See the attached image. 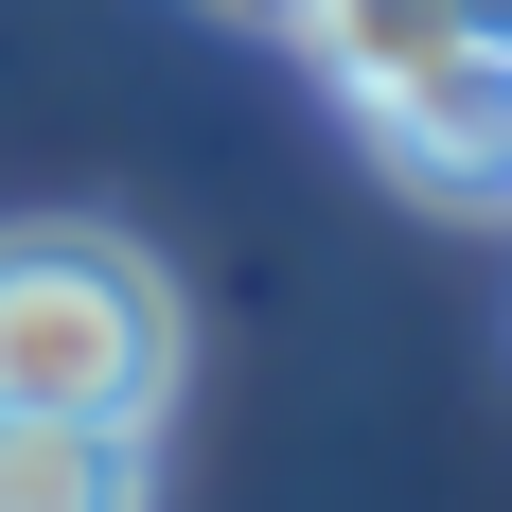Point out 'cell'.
I'll return each mask as SVG.
<instances>
[{"label":"cell","mask_w":512,"mask_h":512,"mask_svg":"<svg viewBox=\"0 0 512 512\" xmlns=\"http://www.w3.org/2000/svg\"><path fill=\"white\" fill-rule=\"evenodd\" d=\"M177 371H195V318L124 230H89V212L0 230V407L18 424H142L159 442Z\"/></svg>","instance_id":"6da1fadb"},{"label":"cell","mask_w":512,"mask_h":512,"mask_svg":"<svg viewBox=\"0 0 512 512\" xmlns=\"http://www.w3.org/2000/svg\"><path fill=\"white\" fill-rule=\"evenodd\" d=\"M354 124L424 212H512V53H442L407 89H371Z\"/></svg>","instance_id":"7a4b0ae2"},{"label":"cell","mask_w":512,"mask_h":512,"mask_svg":"<svg viewBox=\"0 0 512 512\" xmlns=\"http://www.w3.org/2000/svg\"><path fill=\"white\" fill-rule=\"evenodd\" d=\"M0 512H159L142 424H18L0 407Z\"/></svg>","instance_id":"3957f363"},{"label":"cell","mask_w":512,"mask_h":512,"mask_svg":"<svg viewBox=\"0 0 512 512\" xmlns=\"http://www.w3.org/2000/svg\"><path fill=\"white\" fill-rule=\"evenodd\" d=\"M301 36H318V71H336V106L407 89V71H442V53H495V36L460 18V0H318Z\"/></svg>","instance_id":"277c9868"},{"label":"cell","mask_w":512,"mask_h":512,"mask_svg":"<svg viewBox=\"0 0 512 512\" xmlns=\"http://www.w3.org/2000/svg\"><path fill=\"white\" fill-rule=\"evenodd\" d=\"M460 18H477V36H495V53H512V0H460Z\"/></svg>","instance_id":"5b68a950"},{"label":"cell","mask_w":512,"mask_h":512,"mask_svg":"<svg viewBox=\"0 0 512 512\" xmlns=\"http://www.w3.org/2000/svg\"><path fill=\"white\" fill-rule=\"evenodd\" d=\"M248 18H318V0H248Z\"/></svg>","instance_id":"8992f818"}]
</instances>
